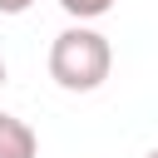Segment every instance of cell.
<instances>
[{
    "mask_svg": "<svg viewBox=\"0 0 158 158\" xmlns=\"http://www.w3.org/2000/svg\"><path fill=\"white\" fill-rule=\"evenodd\" d=\"M59 5H64V15H74V20H99V15L114 10V0H59Z\"/></svg>",
    "mask_w": 158,
    "mask_h": 158,
    "instance_id": "3",
    "label": "cell"
},
{
    "mask_svg": "<svg viewBox=\"0 0 158 158\" xmlns=\"http://www.w3.org/2000/svg\"><path fill=\"white\" fill-rule=\"evenodd\" d=\"M35 0H0V15H25Z\"/></svg>",
    "mask_w": 158,
    "mask_h": 158,
    "instance_id": "4",
    "label": "cell"
},
{
    "mask_svg": "<svg viewBox=\"0 0 158 158\" xmlns=\"http://www.w3.org/2000/svg\"><path fill=\"white\" fill-rule=\"evenodd\" d=\"M148 158H158V148H153V153H148Z\"/></svg>",
    "mask_w": 158,
    "mask_h": 158,
    "instance_id": "6",
    "label": "cell"
},
{
    "mask_svg": "<svg viewBox=\"0 0 158 158\" xmlns=\"http://www.w3.org/2000/svg\"><path fill=\"white\" fill-rule=\"evenodd\" d=\"M0 158H40V138L25 118L0 114Z\"/></svg>",
    "mask_w": 158,
    "mask_h": 158,
    "instance_id": "2",
    "label": "cell"
},
{
    "mask_svg": "<svg viewBox=\"0 0 158 158\" xmlns=\"http://www.w3.org/2000/svg\"><path fill=\"white\" fill-rule=\"evenodd\" d=\"M109 69H114V49H109V40L94 25L79 20V25L54 35V44H49V79L59 89L89 94V89H99L109 79Z\"/></svg>",
    "mask_w": 158,
    "mask_h": 158,
    "instance_id": "1",
    "label": "cell"
},
{
    "mask_svg": "<svg viewBox=\"0 0 158 158\" xmlns=\"http://www.w3.org/2000/svg\"><path fill=\"white\" fill-rule=\"evenodd\" d=\"M0 84H5V59H0Z\"/></svg>",
    "mask_w": 158,
    "mask_h": 158,
    "instance_id": "5",
    "label": "cell"
}]
</instances>
